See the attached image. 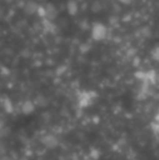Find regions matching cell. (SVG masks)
I'll return each instance as SVG.
<instances>
[{
	"label": "cell",
	"instance_id": "2",
	"mask_svg": "<svg viewBox=\"0 0 159 160\" xmlns=\"http://www.w3.org/2000/svg\"><path fill=\"white\" fill-rule=\"evenodd\" d=\"M58 15V11L56 9V7L51 3H48L45 7V18L48 20H55Z\"/></svg>",
	"mask_w": 159,
	"mask_h": 160
},
{
	"label": "cell",
	"instance_id": "3",
	"mask_svg": "<svg viewBox=\"0 0 159 160\" xmlns=\"http://www.w3.org/2000/svg\"><path fill=\"white\" fill-rule=\"evenodd\" d=\"M67 10L70 15H75L79 11V4L75 0H69L67 3Z\"/></svg>",
	"mask_w": 159,
	"mask_h": 160
},
{
	"label": "cell",
	"instance_id": "4",
	"mask_svg": "<svg viewBox=\"0 0 159 160\" xmlns=\"http://www.w3.org/2000/svg\"><path fill=\"white\" fill-rule=\"evenodd\" d=\"M37 9H38V7H36L35 6L34 3H33V2H27V3H26V6H25V11L27 13H34L35 11H37Z\"/></svg>",
	"mask_w": 159,
	"mask_h": 160
},
{
	"label": "cell",
	"instance_id": "1",
	"mask_svg": "<svg viewBox=\"0 0 159 160\" xmlns=\"http://www.w3.org/2000/svg\"><path fill=\"white\" fill-rule=\"evenodd\" d=\"M107 36V28L102 23H95L92 28V38L96 42L105 39Z\"/></svg>",
	"mask_w": 159,
	"mask_h": 160
}]
</instances>
